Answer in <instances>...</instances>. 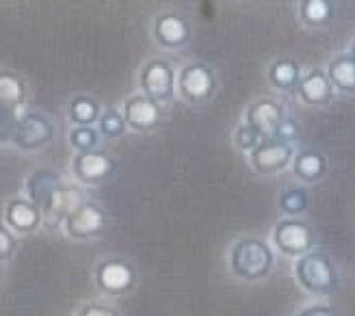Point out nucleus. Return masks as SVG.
Returning <instances> with one entry per match:
<instances>
[{"label":"nucleus","instance_id":"obj_1","mask_svg":"<svg viewBox=\"0 0 355 316\" xmlns=\"http://www.w3.org/2000/svg\"><path fill=\"white\" fill-rule=\"evenodd\" d=\"M232 273L243 279H260L269 275L273 267V252L260 238H243L232 247L230 256Z\"/></svg>","mask_w":355,"mask_h":316},{"label":"nucleus","instance_id":"obj_2","mask_svg":"<svg viewBox=\"0 0 355 316\" xmlns=\"http://www.w3.org/2000/svg\"><path fill=\"white\" fill-rule=\"evenodd\" d=\"M297 279L299 284L310 292L327 295L340 286L338 273H336L331 260L323 252H308L297 262Z\"/></svg>","mask_w":355,"mask_h":316},{"label":"nucleus","instance_id":"obj_3","mask_svg":"<svg viewBox=\"0 0 355 316\" xmlns=\"http://www.w3.org/2000/svg\"><path fill=\"white\" fill-rule=\"evenodd\" d=\"M52 137H55V128L50 119L40 113H24L11 134L13 143L22 150H40L52 141Z\"/></svg>","mask_w":355,"mask_h":316},{"label":"nucleus","instance_id":"obj_4","mask_svg":"<svg viewBox=\"0 0 355 316\" xmlns=\"http://www.w3.org/2000/svg\"><path fill=\"white\" fill-rule=\"evenodd\" d=\"M273 243L282 254L304 256L312 247V230L308 223L299 219H284L275 225Z\"/></svg>","mask_w":355,"mask_h":316},{"label":"nucleus","instance_id":"obj_5","mask_svg":"<svg viewBox=\"0 0 355 316\" xmlns=\"http://www.w3.org/2000/svg\"><path fill=\"white\" fill-rule=\"evenodd\" d=\"M250 161L258 173L282 171L293 161V146L277 141V139H262L260 146L256 150H252Z\"/></svg>","mask_w":355,"mask_h":316},{"label":"nucleus","instance_id":"obj_6","mask_svg":"<svg viewBox=\"0 0 355 316\" xmlns=\"http://www.w3.org/2000/svg\"><path fill=\"white\" fill-rule=\"evenodd\" d=\"M141 87L150 100L165 102L173 94V69L163 59H152L141 72Z\"/></svg>","mask_w":355,"mask_h":316},{"label":"nucleus","instance_id":"obj_7","mask_svg":"<svg viewBox=\"0 0 355 316\" xmlns=\"http://www.w3.org/2000/svg\"><path fill=\"white\" fill-rule=\"evenodd\" d=\"M217 87L215 74L212 69L204 63H193L187 65L180 72V91L191 102H204L212 96Z\"/></svg>","mask_w":355,"mask_h":316},{"label":"nucleus","instance_id":"obj_8","mask_svg":"<svg viewBox=\"0 0 355 316\" xmlns=\"http://www.w3.org/2000/svg\"><path fill=\"white\" fill-rule=\"evenodd\" d=\"M83 193L74 186H61L55 191V195L44 208V221L50 230H57L61 223L67 221V217L83 206Z\"/></svg>","mask_w":355,"mask_h":316},{"label":"nucleus","instance_id":"obj_9","mask_svg":"<svg viewBox=\"0 0 355 316\" xmlns=\"http://www.w3.org/2000/svg\"><path fill=\"white\" fill-rule=\"evenodd\" d=\"M284 119V109L275 100H258L247 111V126H252L262 139H273Z\"/></svg>","mask_w":355,"mask_h":316},{"label":"nucleus","instance_id":"obj_10","mask_svg":"<svg viewBox=\"0 0 355 316\" xmlns=\"http://www.w3.org/2000/svg\"><path fill=\"white\" fill-rule=\"evenodd\" d=\"M115 171V163L104 152H78L74 158V173L80 182L96 184L106 180Z\"/></svg>","mask_w":355,"mask_h":316},{"label":"nucleus","instance_id":"obj_11","mask_svg":"<svg viewBox=\"0 0 355 316\" xmlns=\"http://www.w3.org/2000/svg\"><path fill=\"white\" fill-rule=\"evenodd\" d=\"M96 279H98V286L109 292V295H121L132 288L135 284V273L130 269V265L121 260H106L98 267V273H96Z\"/></svg>","mask_w":355,"mask_h":316},{"label":"nucleus","instance_id":"obj_12","mask_svg":"<svg viewBox=\"0 0 355 316\" xmlns=\"http://www.w3.org/2000/svg\"><path fill=\"white\" fill-rule=\"evenodd\" d=\"M102 227H104V210L89 202H85L78 210H74L65 221V232L74 238L96 236Z\"/></svg>","mask_w":355,"mask_h":316},{"label":"nucleus","instance_id":"obj_13","mask_svg":"<svg viewBox=\"0 0 355 316\" xmlns=\"http://www.w3.org/2000/svg\"><path fill=\"white\" fill-rule=\"evenodd\" d=\"M123 117H126L128 126L137 130H150L161 121V109H158V104L150 100L148 96H132L126 100Z\"/></svg>","mask_w":355,"mask_h":316},{"label":"nucleus","instance_id":"obj_14","mask_svg":"<svg viewBox=\"0 0 355 316\" xmlns=\"http://www.w3.org/2000/svg\"><path fill=\"white\" fill-rule=\"evenodd\" d=\"M42 217L40 206L22 198L11 200L5 208V221L15 232H33L42 223Z\"/></svg>","mask_w":355,"mask_h":316},{"label":"nucleus","instance_id":"obj_15","mask_svg":"<svg viewBox=\"0 0 355 316\" xmlns=\"http://www.w3.org/2000/svg\"><path fill=\"white\" fill-rule=\"evenodd\" d=\"M154 37L165 48H178L189 42L191 30L184 17L175 13H165L154 22Z\"/></svg>","mask_w":355,"mask_h":316},{"label":"nucleus","instance_id":"obj_16","mask_svg":"<svg viewBox=\"0 0 355 316\" xmlns=\"http://www.w3.org/2000/svg\"><path fill=\"white\" fill-rule=\"evenodd\" d=\"M331 80L321 69H314L304 80L299 82V96L306 104L318 107V104H327L331 100Z\"/></svg>","mask_w":355,"mask_h":316},{"label":"nucleus","instance_id":"obj_17","mask_svg":"<svg viewBox=\"0 0 355 316\" xmlns=\"http://www.w3.org/2000/svg\"><path fill=\"white\" fill-rule=\"evenodd\" d=\"M61 186L63 184L59 182V175L52 173V171H37V173H33V178L26 184L33 204H37L42 210L50 202V198L55 195V191L61 188Z\"/></svg>","mask_w":355,"mask_h":316},{"label":"nucleus","instance_id":"obj_18","mask_svg":"<svg viewBox=\"0 0 355 316\" xmlns=\"http://www.w3.org/2000/svg\"><path fill=\"white\" fill-rule=\"evenodd\" d=\"M293 171L306 182H316L321 175L327 171V161L323 154H318L314 150H306L295 156L293 161Z\"/></svg>","mask_w":355,"mask_h":316},{"label":"nucleus","instance_id":"obj_19","mask_svg":"<svg viewBox=\"0 0 355 316\" xmlns=\"http://www.w3.org/2000/svg\"><path fill=\"white\" fill-rule=\"evenodd\" d=\"M0 100H3V115H7L9 111L15 115V119L20 121L22 117H17V109L24 100V85L15 74H0Z\"/></svg>","mask_w":355,"mask_h":316},{"label":"nucleus","instance_id":"obj_20","mask_svg":"<svg viewBox=\"0 0 355 316\" xmlns=\"http://www.w3.org/2000/svg\"><path fill=\"white\" fill-rule=\"evenodd\" d=\"M327 76L334 87L340 91H355V59L353 57H338L334 59L327 67Z\"/></svg>","mask_w":355,"mask_h":316},{"label":"nucleus","instance_id":"obj_21","mask_svg":"<svg viewBox=\"0 0 355 316\" xmlns=\"http://www.w3.org/2000/svg\"><path fill=\"white\" fill-rule=\"evenodd\" d=\"M269 78L277 89H295V87L301 82L299 65L293 59H277L269 69Z\"/></svg>","mask_w":355,"mask_h":316},{"label":"nucleus","instance_id":"obj_22","mask_svg":"<svg viewBox=\"0 0 355 316\" xmlns=\"http://www.w3.org/2000/svg\"><path fill=\"white\" fill-rule=\"evenodd\" d=\"M69 117H72L74 124L78 126H92L96 119H100V107L96 104L94 98L89 96H78L72 100V107H69Z\"/></svg>","mask_w":355,"mask_h":316},{"label":"nucleus","instance_id":"obj_23","mask_svg":"<svg viewBox=\"0 0 355 316\" xmlns=\"http://www.w3.org/2000/svg\"><path fill=\"white\" fill-rule=\"evenodd\" d=\"M308 206H310V195H308V191L301 186L288 188L279 195V208L286 215H301Z\"/></svg>","mask_w":355,"mask_h":316},{"label":"nucleus","instance_id":"obj_24","mask_svg":"<svg viewBox=\"0 0 355 316\" xmlns=\"http://www.w3.org/2000/svg\"><path fill=\"white\" fill-rule=\"evenodd\" d=\"M301 17L310 26L325 24L331 17V3H327V0H304L301 3Z\"/></svg>","mask_w":355,"mask_h":316},{"label":"nucleus","instance_id":"obj_25","mask_svg":"<svg viewBox=\"0 0 355 316\" xmlns=\"http://www.w3.org/2000/svg\"><path fill=\"white\" fill-rule=\"evenodd\" d=\"M69 141L78 152H94L98 146V130L89 126H78L69 132Z\"/></svg>","mask_w":355,"mask_h":316},{"label":"nucleus","instance_id":"obj_26","mask_svg":"<svg viewBox=\"0 0 355 316\" xmlns=\"http://www.w3.org/2000/svg\"><path fill=\"white\" fill-rule=\"evenodd\" d=\"M98 126L104 137H119V134H123V130H126V117L119 115L117 111H106V113H102Z\"/></svg>","mask_w":355,"mask_h":316},{"label":"nucleus","instance_id":"obj_27","mask_svg":"<svg viewBox=\"0 0 355 316\" xmlns=\"http://www.w3.org/2000/svg\"><path fill=\"white\" fill-rule=\"evenodd\" d=\"M262 141V137L252 128V126H241L236 130V143L243 148V150H256Z\"/></svg>","mask_w":355,"mask_h":316},{"label":"nucleus","instance_id":"obj_28","mask_svg":"<svg viewBox=\"0 0 355 316\" xmlns=\"http://www.w3.org/2000/svg\"><path fill=\"white\" fill-rule=\"evenodd\" d=\"M295 137H297V124H295L293 119H284L282 124H279V128L275 130L273 139H277V141H284V143H291Z\"/></svg>","mask_w":355,"mask_h":316},{"label":"nucleus","instance_id":"obj_29","mask_svg":"<svg viewBox=\"0 0 355 316\" xmlns=\"http://www.w3.org/2000/svg\"><path fill=\"white\" fill-rule=\"evenodd\" d=\"M13 252H15V238L9 234L7 227H3V230H0V258L9 260Z\"/></svg>","mask_w":355,"mask_h":316},{"label":"nucleus","instance_id":"obj_30","mask_svg":"<svg viewBox=\"0 0 355 316\" xmlns=\"http://www.w3.org/2000/svg\"><path fill=\"white\" fill-rule=\"evenodd\" d=\"M78 316H117L111 308L106 306H98V304H87Z\"/></svg>","mask_w":355,"mask_h":316},{"label":"nucleus","instance_id":"obj_31","mask_svg":"<svg viewBox=\"0 0 355 316\" xmlns=\"http://www.w3.org/2000/svg\"><path fill=\"white\" fill-rule=\"evenodd\" d=\"M297 316H340V314L327 306H310L306 310H301Z\"/></svg>","mask_w":355,"mask_h":316},{"label":"nucleus","instance_id":"obj_32","mask_svg":"<svg viewBox=\"0 0 355 316\" xmlns=\"http://www.w3.org/2000/svg\"><path fill=\"white\" fill-rule=\"evenodd\" d=\"M353 59H355V46H353Z\"/></svg>","mask_w":355,"mask_h":316}]
</instances>
